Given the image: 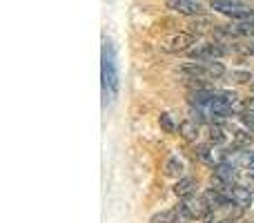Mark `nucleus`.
Wrapping results in <instances>:
<instances>
[{"mask_svg": "<svg viewBox=\"0 0 254 223\" xmlns=\"http://www.w3.org/2000/svg\"><path fill=\"white\" fill-rule=\"evenodd\" d=\"M103 87H105V94H110V96H114L119 92V72H116L114 47L107 38L103 43Z\"/></svg>", "mask_w": 254, "mask_h": 223, "instance_id": "nucleus-1", "label": "nucleus"}, {"mask_svg": "<svg viewBox=\"0 0 254 223\" xmlns=\"http://www.w3.org/2000/svg\"><path fill=\"white\" fill-rule=\"evenodd\" d=\"M181 74L188 76L190 80H196V78H221L225 74V67L216 61L210 63H188V65L181 67Z\"/></svg>", "mask_w": 254, "mask_h": 223, "instance_id": "nucleus-2", "label": "nucleus"}, {"mask_svg": "<svg viewBox=\"0 0 254 223\" xmlns=\"http://www.w3.org/2000/svg\"><path fill=\"white\" fill-rule=\"evenodd\" d=\"M210 7L214 11L223 13V16L234 18V20H250V13H252V7L237 2V0H212Z\"/></svg>", "mask_w": 254, "mask_h": 223, "instance_id": "nucleus-3", "label": "nucleus"}, {"mask_svg": "<svg viewBox=\"0 0 254 223\" xmlns=\"http://www.w3.org/2000/svg\"><path fill=\"white\" fill-rule=\"evenodd\" d=\"M228 54V49L223 47L221 43H203V45H196L188 52V56L192 61H198V63H210L214 58H221Z\"/></svg>", "mask_w": 254, "mask_h": 223, "instance_id": "nucleus-4", "label": "nucleus"}, {"mask_svg": "<svg viewBox=\"0 0 254 223\" xmlns=\"http://www.w3.org/2000/svg\"><path fill=\"white\" fill-rule=\"evenodd\" d=\"M190 45H194V34H190V31H183V34H176L172 36V38H167L165 43H163V49L170 54H176V52H190Z\"/></svg>", "mask_w": 254, "mask_h": 223, "instance_id": "nucleus-5", "label": "nucleus"}, {"mask_svg": "<svg viewBox=\"0 0 254 223\" xmlns=\"http://www.w3.org/2000/svg\"><path fill=\"white\" fill-rule=\"evenodd\" d=\"M165 7L176 13H183V16H201L203 13L201 2L196 0H167Z\"/></svg>", "mask_w": 254, "mask_h": 223, "instance_id": "nucleus-6", "label": "nucleus"}, {"mask_svg": "<svg viewBox=\"0 0 254 223\" xmlns=\"http://www.w3.org/2000/svg\"><path fill=\"white\" fill-rule=\"evenodd\" d=\"M185 208H188L190 210V215L194 217V219H205L207 215H210V203L205 201V197H201V199H188V201H185Z\"/></svg>", "mask_w": 254, "mask_h": 223, "instance_id": "nucleus-7", "label": "nucleus"}, {"mask_svg": "<svg viewBox=\"0 0 254 223\" xmlns=\"http://www.w3.org/2000/svg\"><path fill=\"white\" fill-rule=\"evenodd\" d=\"M230 201L239 208H250L252 206V192L248 188H241V185H232V190L228 192Z\"/></svg>", "mask_w": 254, "mask_h": 223, "instance_id": "nucleus-8", "label": "nucleus"}, {"mask_svg": "<svg viewBox=\"0 0 254 223\" xmlns=\"http://www.w3.org/2000/svg\"><path fill=\"white\" fill-rule=\"evenodd\" d=\"M198 183L196 179H192V176H185V179H179L174 185V194L181 199H192V194L196 192Z\"/></svg>", "mask_w": 254, "mask_h": 223, "instance_id": "nucleus-9", "label": "nucleus"}, {"mask_svg": "<svg viewBox=\"0 0 254 223\" xmlns=\"http://www.w3.org/2000/svg\"><path fill=\"white\" fill-rule=\"evenodd\" d=\"M179 134L183 136L185 141H196V136H198V123H194V121H183L179 125Z\"/></svg>", "mask_w": 254, "mask_h": 223, "instance_id": "nucleus-10", "label": "nucleus"}, {"mask_svg": "<svg viewBox=\"0 0 254 223\" xmlns=\"http://www.w3.org/2000/svg\"><path fill=\"white\" fill-rule=\"evenodd\" d=\"M234 165L241 167V170H254V152L246 149V152H239L234 158Z\"/></svg>", "mask_w": 254, "mask_h": 223, "instance_id": "nucleus-11", "label": "nucleus"}, {"mask_svg": "<svg viewBox=\"0 0 254 223\" xmlns=\"http://www.w3.org/2000/svg\"><path fill=\"white\" fill-rule=\"evenodd\" d=\"M225 132L221 125H210V143L212 145H223L225 143Z\"/></svg>", "mask_w": 254, "mask_h": 223, "instance_id": "nucleus-12", "label": "nucleus"}, {"mask_svg": "<svg viewBox=\"0 0 254 223\" xmlns=\"http://www.w3.org/2000/svg\"><path fill=\"white\" fill-rule=\"evenodd\" d=\"M192 221H194V217L190 215V210L185 208V203L174 208V223H192Z\"/></svg>", "mask_w": 254, "mask_h": 223, "instance_id": "nucleus-13", "label": "nucleus"}, {"mask_svg": "<svg viewBox=\"0 0 254 223\" xmlns=\"http://www.w3.org/2000/svg\"><path fill=\"white\" fill-rule=\"evenodd\" d=\"M181 172H183V163H181L179 158H170V161L165 163V174L167 176H181Z\"/></svg>", "mask_w": 254, "mask_h": 223, "instance_id": "nucleus-14", "label": "nucleus"}, {"mask_svg": "<svg viewBox=\"0 0 254 223\" xmlns=\"http://www.w3.org/2000/svg\"><path fill=\"white\" fill-rule=\"evenodd\" d=\"M152 223H174V210H163L152 217Z\"/></svg>", "mask_w": 254, "mask_h": 223, "instance_id": "nucleus-15", "label": "nucleus"}, {"mask_svg": "<svg viewBox=\"0 0 254 223\" xmlns=\"http://www.w3.org/2000/svg\"><path fill=\"white\" fill-rule=\"evenodd\" d=\"M158 123H161V127L167 132V134H174V132H176V125H174V123H172L170 114H161V118H158Z\"/></svg>", "mask_w": 254, "mask_h": 223, "instance_id": "nucleus-16", "label": "nucleus"}, {"mask_svg": "<svg viewBox=\"0 0 254 223\" xmlns=\"http://www.w3.org/2000/svg\"><path fill=\"white\" fill-rule=\"evenodd\" d=\"M232 139H234V143H241V145H243V143H252V136L248 134V132H241V130L234 132Z\"/></svg>", "mask_w": 254, "mask_h": 223, "instance_id": "nucleus-17", "label": "nucleus"}, {"mask_svg": "<svg viewBox=\"0 0 254 223\" xmlns=\"http://www.w3.org/2000/svg\"><path fill=\"white\" fill-rule=\"evenodd\" d=\"M241 123H243V127H246V130L254 132V114H250V112L241 114Z\"/></svg>", "mask_w": 254, "mask_h": 223, "instance_id": "nucleus-18", "label": "nucleus"}, {"mask_svg": "<svg viewBox=\"0 0 254 223\" xmlns=\"http://www.w3.org/2000/svg\"><path fill=\"white\" fill-rule=\"evenodd\" d=\"M232 76L239 80V83H250V80H252V76L248 74V72H234Z\"/></svg>", "mask_w": 254, "mask_h": 223, "instance_id": "nucleus-19", "label": "nucleus"}, {"mask_svg": "<svg viewBox=\"0 0 254 223\" xmlns=\"http://www.w3.org/2000/svg\"><path fill=\"white\" fill-rule=\"evenodd\" d=\"M243 110L246 112H250V114H254V98H246V101H243Z\"/></svg>", "mask_w": 254, "mask_h": 223, "instance_id": "nucleus-20", "label": "nucleus"}, {"mask_svg": "<svg viewBox=\"0 0 254 223\" xmlns=\"http://www.w3.org/2000/svg\"><path fill=\"white\" fill-rule=\"evenodd\" d=\"M243 52H246V54H252V56H254V43L248 45V47H243Z\"/></svg>", "mask_w": 254, "mask_h": 223, "instance_id": "nucleus-21", "label": "nucleus"}, {"mask_svg": "<svg viewBox=\"0 0 254 223\" xmlns=\"http://www.w3.org/2000/svg\"><path fill=\"white\" fill-rule=\"evenodd\" d=\"M216 223H232V221H216Z\"/></svg>", "mask_w": 254, "mask_h": 223, "instance_id": "nucleus-22", "label": "nucleus"}, {"mask_svg": "<svg viewBox=\"0 0 254 223\" xmlns=\"http://www.w3.org/2000/svg\"><path fill=\"white\" fill-rule=\"evenodd\" d=\"M252 89H254V80H252Z\"/></svg>", "mask_w": 254, "mask_h": 223, "instance_id": "nucleus-23", "label": "nucleus"}, {"mask_svg": "<svg viewBox=\"0 0 254 223\" xmlns=\"http://www.w3.org/2000/svg\"><path fill=\"white\" fill-rule=\"evenodd\" d=\"M252 223H254V221H252Z\"/></svg>", "mask_w": 254, "mask_h": 223, "instance_id": "nucleus-24", "label": "nucleus"}]
</instances>
